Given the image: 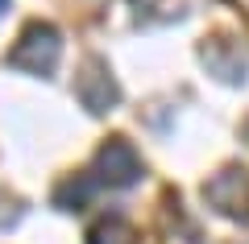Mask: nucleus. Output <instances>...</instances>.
Instances as JSON below:
<instances>
[{"mask_svg": "<svg viewBox=\"0 0 249 244\" xmlns=\"http://www.w3.org/2000/svg\"><path fill=\"white\" fill-rule=\"evenodd\" d=\"M58 33H54L50 25H42V21H34V25L21 33V42L13 46L9 54V66L17 70H29V75H46V70H54V62H58Z\"/></svg>", "mask_w": 249, "mask_h": 244, "instance_id": "nucleus-1", "label": "nucleus"}, {"mask_svg": "<svg viewBox=\"0 0 249 244\" xmlns=\"http://www.w3.org/2000/svg\"><path fill=\"white\" fill-rule=\"evenodd\" d=\"M96 170H100V178H104V182H112V186H129V182H137V178H142V157H137V149L129 145V141L112 137L104 149H100Z\"/></svg>", "mask_w": 249, "mask_h": 244, "instance_id": "nucleus-2", "label": "nucleus"}, {"mask_svg": "<svg viewBox=\"0 0 249 244\" xmlns=\"http://www.w3.org/2000/svg\"><path fill=\"white\" fill-rule=\"evenodd\" d=\"M75 91H79V99H83V108H88V112H108V108L116 104V83L104 75V66H100L96 58L83 66Z\"/></svg>", "mask_w": 249, "mask_h": 244, "instance_id": "nucleus-3", "label": "nucleus"}, {"mask_svg": "<svg viewBox=\"0 0 249 244\" xmlns=\"http://www.w3.org/2000/svg\"><path fill=\"white\" fill-rule=\"evenodd\" d=\"M88 244H133V232H129L121 219H100V224L91 228Z\"/></svg>", "mask_w": 249, "mask_h": 244, "instance_id": "nucleus-4", "label": "nucleus"}, {"mask_svg": "<svg viewBox=\"0 0 249 244\" xmlns=\"http://www.w3.org/2000/svg\"><path fill=\"white\" fill-rule=\"evenodd\" d=\"M4 4H9V0H0V13H4Z\"/></svg>", "mask_w": 249, "mask_h": 244, "instance_id": "nucleus-5", "label": "nucleus"}]
</instances>
